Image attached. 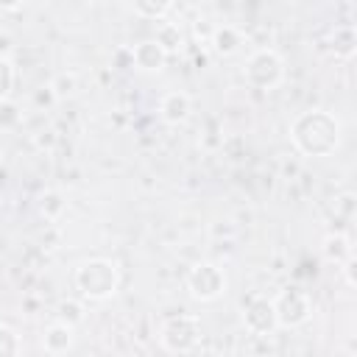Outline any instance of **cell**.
I'll return each instance as SVG.
<instances>
[{"instance_id":"52a82bcc","label":"cell","mask_w":357,"mask_h":357,"mask_svg":"<svg viewBox=\"0 0 357 357\" xmlns=\"http://www.w3.org/2000/svg\"><path fill=\"white\" fill-rule=\"evenodd\" d=\"M243 326H245L248 335H257V337L273 335L279 329L276 315H273V301L265 298V296H251L243 304Z\"/></svg>"},{"instance_id":"8fae6325","label":"cell","mask_w":357,"mask_h":357,"mask_svg":"<svg viewBox=\"0 0 357 357\" xmlns=\"http://www.w3.org/2000/svg\"><path fill=\"white\" fill-rule=\"evenodd\" d=\"M73 343H75V329L67 326V324H61V321H53V324L45 326V332H42V349H45L50 357L67 354V351L73 349Z\"/></svg>"},{"instance_id":"7c38bea8","label":"cell","mask_w":357,"mask_h":357,"mask_svg":"<svg viewBox=\"0 0 357 357\" xmlns=\"http://www.w3.org/2000/svg\"><path fill=\"white\" fill-rule=\"evenodd\" d=\"M329 50L340 61H349L357 53V28H354V22H337L329 31Z\"/></svg>"},{"instance_id":"44dd1931","label":"cell","mask_w":357,"mask_h":357,"mask_svg":"<svg viewBox=\"0 0 357 357\" xmlns=\"http://www.w3.org/2000/svg\"><path fill=\"white\" fill-rule=\"evenodd\" d=\"M14 81H17V70H14L11 59H8L6 53H0V100H3V98H11Z\"/></svg>"},{"instance_id":"9a60e30c","label":"cell","mask_w":357,"mask_h":357,"mask_svg":"<svg viewBox=\"0 0 357 357\" xmlns=\"http://www.w3.org/2000/svg\"><path fill=\"white\" fill-rule=\"evenodd\" d=\"M131 11L142 20H151V22H162L167 20V14L173 11V3L170 0H137L131 3Z\"/></svg>"},{"instance_id":"7402d4cb","label":"cell","mask_w":357,"mask_h":357,"mask_svg":"<svg viewBox=\"0 0 357 357\" xmlns=\"http://www.w3.org/2000/svg\"><path fill=\"white\" fill-rule=\"evenodd\" d=\"M354 206H357V198H354V192H340L337 198H335V215H340V218H354Z\"/></svg>"},{"instance_id":"e0dca14e","label":"cell","mask_w":357,"mask_h":357,"mask_svg":"<svg viewBox=\"0 0 357 357\" xmlns=\"http://www.w3.org/2000/svg\"><path fill=\"white\" fill-rule=\"evenodd\" d=\"M22 126V109L14 98L0 100V131H17Z\"/></svg>"},{"instance_id":"3957f363","label":"cell","mask_w":357,"mask_h":357,"mask_svg":"<svg viewBox=\"0 0 357 357\" xmlns=\"http://www.w3.org/2000/svg\"><path fill=\"white\" fill-rule=\"evenodd\" d=\"M159 346L170 354H190L201 346L204 324L195 312H176L159 324Z\"/></svg>"},{"instance_id":"d6986e66","label":"cell","mask_w":357,"mask_h":357,"mask_svg":"<svg viewBox=\"0 0 357 357\" xmlns=\"http://www.w3.org/2000/svg\"><path fill=\"white\" fill-rule=\"evenodd\" d=\"M0 357H22V337L8 324H0Z\"/></svg>"},{"instance_id":"603a6c76","label":"cell","mask_w":357,"mask_h":357,"mask_svg":"<svg viewBox=\"0 0 357 357\" xmlns=\"http://www.w3.org/2000/svg\"><path fill=\"white\" fill-rule=\"evenodd\" d=\"M340 271H343V276H346V284L354 287V284H357V279H354V257H351L346 265H340Z\"/></svg>"},{"instance_id":"4fadbf2b","label":"cell","mask_w":357,"mask_h":357,"mask_svg":"<svg viewBox=\"0 0 357 357\" xmlns=\"http://www.w3.org/2000/svg\"><path fill=\"white\" fill-rule=\"evenodd\" d=\"M321 254L326 262L332 265H346L351 257H354V245H351V237L346 231H329L324 240H321Z\"/></svg>"},{"instance_id":"ac0fdd59","label":"cell","mask_w":357,"mask_h":357,"mask_svg":"<svg viewBox=\"0 0 357 357\" xmlns=\"http://www.w3.org/2000/svg\"><path fill=\"white\" fill-rule=\"evenodd\" d=\"M56 315H59L61 324H67V326L75 329L84 321V304L78 298H61L59 307H56Z\"/></svg>"},{"instance_id":"5b68a950","label":"cell","mask_w":357,"mask_h":357,"mask_svg":"<svg viewBox=\"0 0 357 357\" xmlns=\"http://www.w3.org/2000/svg\"><path fill=\"white\" fill-rule=\"evenodd\" d=\"M226 287H229V276H226V271H223L218 262H212V259H201V262H195V265L187 271V293H190L195 301H201V304L218 301V298L226 293Z\"/></svg>"},{"instance_id":"ba28073f","label":"cell","mask_w":357,"mask_h":357,"mask_svg":"<svg viewBox=\"0 0 357 357\" xmlns=\"http://www.w3.org/2000/svg\"><path fill=\"white\" fill-rule=\"evenodd\" d=\"M245 42H248L245 31H243L240 25H231V22H220V25H215V31H212V36H209V47H212V53L220 56V59L237 56V53L243 50Z\"/></svg>"},{"instance_id":"5bb4252c","label":"cell","mask_w":357,"mask_h":357,"mask_svg":"<svg viewBox=\"0 0 357 357\" xmlns=\"http://www.w3.org/2000/svg\"><path fill=\"white\" fill-rule=\"evenodd\" d=\"M153 42H156L167 56H173V53H178V50L184 47V31H181V25H178V22L162 20V22L156 25Z\"/></svg>"},{"instance_id":"277c9868","label":"cell","mask_w":357,"mask_h":357,"mask_svg":"<svg viewBox=\"0 0 357 357\" xmlns=\"http://www.w3.org/2000/svg\"><path fill=\"white\" fill-rule=\"evenodd\" d=\"M243 78L248 86L259 89V92H271L284 81V59L279 56V50L262 45L254 47L243 64Z\"/></svg>"},{"instance_id":"2e32d148","label":"cell","mask_w":357,"mask_h":357,"mask_svg":"<svg viewBox=\"0 0 357 357\" xmlns=\"http://www.w3.org/2000/svg\"><path fill=\"white\" fill-rule=\"evenodd\" d=\"M39 215H45L47 220H56L61 212H64V206H67V201H64V195L59 192V190H45L42 195H39Z\"/></svg>"},{"instance_id":"9c48e42d","label":"cell","mask_w":357,"mask_h":357,"mask_svg":"<svg viewBox=\"0 0 357 357\" xmlns=\"http://www.w3.org/2000/svg\"><path fill=\"white\" fill-rule=\"evenodd\" d=\"M167 64V53L153 39H139L131 47V67L139 73H162Z\"/></svg>"},{"instance_id":"8992f818","label":"cell","mask_w":357,"mask_h":357,"mask_svg":"<svg viewBox=\"0 0 357 357\" xmlns=\"http://www.w3.org/2000/svg\"><path fill=\"white\" fill-rule=\"evenodd\" d=\"M271 301H273L276 326H282V329H298L312 318V298L307 296V290H301L296 284L282 287Z\"/></svg>"},{"instance_id":"7a4b0ae2","label":"cell","mask_w":357,"mask_h":357,"mask_svg":"<svg viewBox=\"0 0 357 357\" xmlns=\"http://www.w3.org/2000/svg\"><path fill=\"white\" fill-rule=\"evenodd\" d=\"M73 282H75V290L86 301H106L120 287V271L106 257H89L75 265Z\"/></svg>"},{"instance_id":"ffe728a7","label":"cell","mask_w":357,"mask_h":357,"mask_svg":"<svg viewBox=\"0 0 357 357\" xmlns=\"http://www.w3.org/2000/svg\"><path fill=\"white\" fill-rule=\"evenodd\" d=\"M47 89H50L53 98H70L78 89V78H75V73H56L50 78Z\"/></svg>"},{"instance_id":"6da1fadb","label":"cell","mask_w":357,"mask_h":357,"mask_svg":"<svg viewBox=\"0 0 357 357\" xmlns=\"http://www.w3.org/2000/svg\"><path fill=\"white\" fill-rule=\"evenodd\" d=\"M343 126L329 109H307L290 120V142L301 156H332L340 145Z\"/></svg>"},{"instance_id":"30bf717a","label":"cell","mask_w":357,"mask_h":357,"mask_svg":"<svg viewBox=\"0 0 357 357\" xmlns=\"http://www.w3.org/2000/svg\"><path fill=\"white\" fill-rule=\"evenodd\" d=\"M192 112V98L184 89H170L159 98V117L167 126H181Z\"/></svg>"}]
</instances>
